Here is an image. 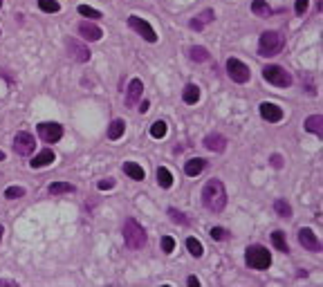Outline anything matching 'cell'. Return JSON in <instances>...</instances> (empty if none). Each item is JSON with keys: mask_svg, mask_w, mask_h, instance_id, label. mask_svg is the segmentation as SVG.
Segmentation results:
<instances>
[{"mask_svg": "<svg viewBox=\"0 0 323 287\" xmlns=\"http://www.w3.org/2000/svg\"><path fill=\"white\" fill-rule=\"evenodd\" d=\"M202 202L213 213H220L227 207V191L220 180H209L202 189Z\"/></svg>", "mask_w": 323, "mask_h": 287, "instance_id": "6da1fadb", "label": "cell"}, {"mask_svg": "<svg viewBox=\"0 0 323 287\" xmlns=\"http://www.w3.org/2000/svg\"><path fill=\"white\" fill-rule=\"evenodd\" d=\"M124 240H126V247L128 249H144L146 247V240H148V236H146V229L139 224L135 218H128L126 224H124Z\"/></svg>", "mask_w": 323, "mask_h": 287, "instance_id": "7a4b0ae2", "label": "cell"}, {"mask_svg": "<svg viewBox=\"0 0 323 287\" xmlns=\"http://www.w3.org/2000/svg\"><path fill=\"white\" fill-rule=\"evenodd\" d=\"M245 263L252 269H267L272 265V254L263 247V244H252L245 252Z\"/></svg>", "mask_w": 323, "mask_h": 287, "instance_id": "3957f363", "label": "cell"}, {"mask_svg": "<svg viewBox=\"0 0 323 287\" xmlns=\"http://www.w3.org/2000/svg\"><path fill=\"white\" fill-rule=\"evenodd\" d=\"M285 45V38L280 32H265L258 38V54L260 56H276Z\"/></svg>", "mask_w": 323, "mask_h": 287, "instance_id": "277c9868", "label": "cell"}, {"mask_svg": "<svg viewBox=\"0 0 323 287\" xmlns=\"http://www.w3.org/2000/svg\"><path fill=\"white\" fill-rule=\"evenodd\" d=\"M263 79L267 81L269 86H276V88H290L292 86V74L280 65H267L263 70Z\"/></svg>", "mask_w": 323, "mask_h": 287, "instance_id": "5b68a950", "label": "cell"}, {"mask_svg": "<svg viewBox=\"0 0 323 287\" xmlns=\"http://www.w3.org/2000/svg\"><path fill=\"white\" fill-rule=\"evenodd\" d=\"M38 137L43 139L45 144H56L61 137H63V128L59 126V124H54V121H43V124H38Z\"/></svg>", "mask_w": 323, "mask_h": 287, "instance_id": "8992f818", "label": "cell"}, {"mask_svg": "<svg viewBox=\"0 0 323 287\" xmlns=\"http://www.w3.org/2000/svg\"><path fill=\"white\" fill-rule=\"evenodd\" d=\"M227 74H229V79L231 81H236V83H247L249 81V67L243 63V61H238V59H229L227 61Z\"/></svg>", "mask_w": 323, "mask_h": 287, "instance_id": "52a82bcc", "label": "cell"}, {"mask_svg": "<svg viewBox=\"0 0 323 287\" xmlns=\"http://www.w3.org/2000/svg\"><path fill=\"white\" fill-rule=\"evenodd\" d=\"M128 27L135 29V32L142 36V38L148 40V43H157V34H155V29L139 16H128Z\"/></svg>", "mask_w": 323, "mask_h": 287, "instance_id": "ba28073f", "label": "cell"}, {"mask_svg": "<svg viewBox=\"0 0 323 287\" xmlns=\"http://www.w3.org/2000/svg\"><path fill=\"white\" fill-rule=\"evenodd\" d=\"M34 148H36V142H34V137L29 133H18L16 137H14V153L20 155V157L32 155Z\"/></svg>", "mask_w": 323, "mask_h": 287, "instance_id": "9c48e42d", "label": "cell"}, {"mask_svg": "<svg viewBox=\"0 0 323 287\" xmlns=\"http://www.w3.org/2000/svg\"><path fill=\"white\" fill-rule=\"evenodd\" d=\"M67 54H70L76 63H88V61H90V50L83 43H79V40H72V38L67 40Z\"/></svg>", "mask_w": 323, "mask_h": 287, "instance_id": "30bf717a", "label": "cell"}, {"mask_svg": "<svg viewBox=\"0 0 323 287\" xmlns=\"http://www.w3.org/2000/svg\"><path fill=\"white\" fill-rule=\"evenodd\" d=\"M79 34L86 40H92V43H95V40H101V36H103L101 27L95 25V23H90V20H83V23H79Z\"/></svg>", "mask_w": 323, "mask_h": 287, "instance_id": "8fae6325", "label": "cell"}, {"mask_svg": "<svg viewBox=\"0 0 323 287\" xmlns=\"http://www.w3.org/2000/svg\"><path fill=\"white\" fill-rule=\"evenodd\" d=\"M299 242L303 244L307 252H321V242L310 229H301L299 231Z\"/></svg>", "mask_w": 323, "mask_h": 287, "instance_id": "7c38bea8", "label": "cell"}, {"mask_svg": "<svg viewBox=\"0 0 323 287\" xmlns=\"http://www.w3.org/2000/svg\"><path fill=\"white\" fill-rule=\"evenodd\" d=\"M260 117L265 119V121H280L283 119V110H280V106H276V103H263L260 106Z\"/></svg>", "mask_w": 323, "mask_h": 287, "instance_id": "4fadbf2b", "label": "cell"}, {"mask_svg": "<svg viewBox=\"0 0 323 287\" xmlns=\"http://www.w3.org/2000/svg\"><path fill=\"white\" fill-rule=\"evenodd\" d=\"M213 18H216V14H213V9H205V12H202V14H197L195 18H191L189 27L193 29V32H202V29H205V27L211 23Z\"/></svg>", "mask_w": 323, "mask_h": 287, "instance_id": "5bb4252c", "label": "cell"}, {"mask_svg": "<svg viewBox=\"0 0 323 287\" xmlns=\"http://www.w3.org/2000/svg\"><path fill=\"white\" fill-rule=\"evenodd\" d=\"M142 92H144V83L139 81V79H133L130 81V86H128V92H126V106H135V103L142 99Z\"/></svg>", "mask_w": 323, "mask_h": 287, "instance_id": "9a60e30c", "label": "cell"}, {"mask_svg": "<svg viewBox=\"0 0 323 287\" xmlns=\"http://www.w3.org/2000/svg\"><path fill=\"white\" fill-rule=\"evenodd\" d=\"M205 146L209 150H213V153H222V150L227 148V139L222 137V135H218V133H211V135H207V137H205Z\"/></svg>", "mask_w": 323, "mask_h": 287, "instance_id": "2e32d148", "label": "cell"}, {"mask_svg": "<svg viewBox=\"0 0 323 287\" xmlns=\"http://www.w3.org/2000/svg\"><path fill=\"white\" fill-rule=\"evenodd\" d=\"M303 128L307 130V133H314L316 137H323V117L321 114H312V117H307Z\"/></svg>", "mask_w": 323, "mask_h": 287, "instance_id": "e0dca14e", "label": "cell"}, {"mask_svg": "<svg viewBox=\"0 0 323 287\" xmlns=\"http://www.w3.org/2000/svg\"><path fill=\"white\" fill-rule=\"evenodd\" d=\"M205 169H207V161L202 159V157H193V159H189L184 164V173L189 175V177H197Z\"/></svg>", "mask_w": 323, "mask_h": 287, "instance_id": "ac0fdd59", "label": "cell"}, {"mask_svg": "<svg viewBox=\"0 0 323 287\" xmlns=\"http://www.w3.org/2000/svg\"><path fill=\"white\" fill-rule=\"evenodd\" d=\"M52 161H54V150L45 148V150H41V153L32 159V169H43V166H50Z\"/></svg>", "mask_w": 323, "mask_h": 287, "instance_id": "d6986e66", "label": "cell"}, {"mask_svg": "<svg viewBox=\"0 0 323 287\" xmlns=\"http://www.w3.org/2000/svg\"><path fill=\"white\" fill-rule=\"evenodd\" d=\"M182 99H184V103H189V106H195V103L200 101V88L189 83V86L184 88V92H182Z\"/></svg>", "mask_w": 323, "mask_h": 287, "instance_id": "ffe728a7", "label": "cell"}, {"mask_svg": "<svg viewBox=\"0 0 323 287\" xmlns=\"http://www.w3.org/2000/svg\"><path fill=\"white\" fill-rule=\"evenodd\" d=\"M124 173L128 177H133V180H144L146 177V171L139 164H135V161H126V164H124Z\"/></svg>", "mask_w": 323, "mask_h": 287, "instance_id": "44dd1931", "label": "cell"}, {"mask_svg": "<svg viewBox=\"0 0 323 287\" xmlns=\"http://www.w3.org/2000/svg\"><path fill=\"white\" fill-rule=\"evenodd\" d=\"M124 130H126V124H124V119H114V121L108 126V139H119L124 135Z\"/></svg>", "mask_w": 323, "mask_h": 287, "instance_id": "7402d4cb", "label": "cell"}, {"mask_svg": "<svg viewBox=\"0 0 323 287\" xmlns=\"http://www.w3.org/2000/svg\"><path fill=\"white\" fill-rule=\"evenodd\" d=\"M252 12L256 14V16H260V18H269V16H272V7H269L265 0H254V3H252Z\"/></svg>", "mask_w": 323, "mask_h": 287, "instance_id": "603a6c76", "label": "cell"}, {"mask_svg": "<svg viewBox=\"0 0 323 287\" xmlns=\"http://www.w3.org/2000/svg\"><path fill=\"white\" fill-rule=\"evenodd\" d=\"M272 244L278 249V252L290 254V244H288V240H285V233L283 231H274L272 233Z\"/></svg>", "mask_w": 323, "mask_h": 287, "instance_id": "cb8c5ba5", "label": "cell"}, {"mask_svg": "<svg viewBox=\"0 0 323 287\" xmlns=\"http://www.w3.org/2000/svg\"><path fill=\"white\" fill-rule=\"evenodd\" d=\"M157 182L162 189H171V184H173V175H171L169 169H164V166H159L157 169Z\"/></svg>", "mask_w": 323, "mask_h": 287, "instance_id": "d4e9b609", "label": "cell"}, {"mask_svg": "<svg viewBox=\"0 0 323 287\" xmlns=\"http://www.w3.org/2000/svg\"><path fill=\"white\" fill-rule=\"evenodd\" d=\"M189 54H191V61H195V63H205V61H209V50L200 48V45H193Z\"/></svg>", "mask_w": 323, "mask_h": 287, "instance_id": "484cf974", "label": "cell"}, {"mask_svg": "<svg viewBox=\"0 0 323 287\" xmlns=\"http://www.w3.org/2000/svg\"><path fill=\"white\" fill-rule=\"evenodd\" d=\"M50 193H52V195H63V193H74V186L67 184V182H54V184H50Z\"/></svg>", "mask_w": 323, "mask_h": 287, "instance_id": "4316f807", "label": "cell"}, {"mask_svg": "<svg viewBox=\"0 0 323 287\" xmlns=\"http://www.w3.org/2000/svg\"><path fill=\"white\" fill-rule=\"evenodd\" d=\"M274 211L278 213L280 218H290L292 216V207H290V202H285V200H276L274 202Z\"/></svg>", "mask_w": 323, "mask_h": 287, "instance_id": "83f0119b", "label": "cell"}, {"mask_svg": "<svg viewBox=\"0 0 323 287\" xmlns=\"http://www.w3.org/2000/svg\"><path fill=\"white\" fill-rule=\"evenodd\" d=\"M186 249L191 252V256H193V258H200L202 252H205V249H202V242H200V240H195V238H189V240H186Z\"/></svg>", "mask_w": 323, "mask_h": 287, "instance_id": "f1b7e54d", "label": "cell"}, {"mask_svg": "<svg viewBox=\"0 0 323 287\" xmlns=\"http://www.w3.org/2000/svg\"><path fill=\"white\" fill-rule=\"evenodd\" d=\"M38 9H43L45 14H56L61 9V5L56 0H38Z\"/></svg>", "mask_w": 323, "mask_h": 287, "instance_id": "f546056e", "label": "cell"}, {"mask_svg": "<svg viewBox=\"0 0 323 287\" xmlns=\"http://www.w3.org/2000/svg\"><path fill=\"white\" fill-rule=\"evenodd\" d=\"M166 130H169V126H166V121H155L153 126H150V137L162 139V137L166 135Z\"/></svg>", "mask_w": 323, "mask_h": 287, "instance_id": "4dcf8cb0", "label": "cell"}, {"mask_svg": "<svg viewBox=\"0 0 323 287\" xmlns=\"http://www.w3.org/2000/svg\"><path fill=\"white\" fill-rule=\"evenodd\" d=\"M169 216H171V220H173L175 224H189L186 216L182 211H178V209H169Z\"/></svg>", "mask_w": 323, "mask_h": 287, "instance_id": "1f68e13d", "label": "cell"}, {"mask_svg": "<svg viewBox=\"0 0 323 287\" xmlns=\"http://www.w3.org/2000/svg\"><path fill=\"white\" fill-rule=\"evenodd\" d=\"M79 14H81V16H86V18H101V12H97V9L88 7V5H81V7H79Z\"/></svg>", "mask_w": 323, "mask_h": 287, "instance_id": "d6a6232c", "label": "cell"}, {"mask_svg": "<svg viewBox=\"0 0 323 287\" xmlns=\"http://www.w3.org/2000/svg\"><path fill=\"white\" fill-rule=\"evenodd\" d=\"M25 195V189L23 186H9L7 191H5V197L7 200H14V197H23Z\"/></svg>", "mask_w": 323, "mask_h": 287, "instance_id": "836d02e7", "label": "cell"}, {"mask_svg": "<svg viewBox=\"0 0 323 287\" xmlns=\"http://www.w3.org/2000/svg\"><path fill=\"white\" fill-rule=\"evenodd\" d=\"M173 249H175V240H173V238H171V236H164V238H162V252H164V254H171Z\"/></svg>", "mask_w": 323, "mask_h": 287, "instance_id": "e575fe53", "label": "cell"}, {"mask_svg": "<svg viewBox=\"0 0 323 287\" xmlns=\"http://www.w3.org/2000/svg\"><path fill=\"white\" fill-rule=\"evenodd\" d=\"M211 238L213 240H227L229 238V231H227V229H222V227H213L211 229Z\"/></svg>", "mask_w": 323, "mask_h": 287, "instance_id": "d590c367", "label": "cell"}, {"mask_svg": "<svg viewBox=\"0 0 323 287\" xmlns=\"http://www.w3.org/2000/svg\"><path fill=\"white\" fill-rule=\"evenodd\" d=\"M307 7H310V0H296V16H303L307 12Z\"/></svg>", "mask_w": 323, "mask_h": 287, "instance_id": "8d00e7d4", "label": "cell"}, {"mask_svg": "<svg viewBox=\"0 0 323 287\" xmlns=\"http://www.w3.org/2000/svg\"><path fill=\"white\" fill-rule=\"evenodd\" d=\"M112 186H114L112 177H103V180L99 182V189H101V191H108V189H112Z\"/></svg>", "mask_w": 323, "mask_h": 287, "instance_id": "74e56055", "label": "cell"}, {"mask_svg": "<svg viewBox=\"0 0 323 287\" xmlns=\"http://www.w3.org/2000/svg\"><path fill=\"white\" fill-rule=\"evenodd\" d=\"M269 161H272L274 169H283V157H280V155H272V159H269Z\"/></svg>", "mask_w": 323, "mask_h": 287, "instance_id": "f35d334b", "label": "cell"}, {"mask_svg": "<svg viewBox=\"0 0 323 287\" xmlns=\"http://www.w3.org/2000/svg\"><path fill=\"white\" fill-rule=\"evenodd\" d=\"M186 283H189L191 287H197V285H200V280H197L195 276H189V280H186Z\"/></svg>", "mask_w": 323, "mask_h": 287, "instance_id": "ab89813d", "label": "cell"}, {"mask_svg": "<svg viewBox=\"0 0 323 287\" xmlns=\"http://www.w3.org/2000/svg\"><path fill=\"white\" fill-rule=\"evenodd\" d=\"M148 110V101H142V106H139V112H146Z\"/></svg>", "mask_w": 323, "mask_h": 287, "instance_id": "60d3db41", "label": "cell"}, {"mask_svg": "<svg viewBox=\"0 0 323 287\" xmlns=\"http://www.w3.org/2000/svg\"><path fill=\"white\" fill-rule=\"evenodd\" d=\"M0 285H14V283H12V280H3V278H0Z\"/></svg>", "mask_w": 323, "mask_h": 287, "instance_id": "b9f144b4", "label": "cell"}, {"mask_svg": "<svg viewBox=\"0 0 323 287\" xmlns=\"http://www.w3.org/2000/svg\"><path fill=\"white\" fill-rule=\"evenodd\" d=\"M3 236H5V229H3V224H0V240H3Z\"/></svg>", "mask_w": 323, "mask_h": 287, "instance_id": "7bdbcfd3", "label": "cell"}, {"mask_svg": "<svg viewBox=\"0 0 323 287\" xmlns=\"http://www.w3.org/2000/svg\"><path fill=\"white\" fill-rule=\"evenodd\" d=\"M0 159H5V153H3V150H0Z\"/></svg>", "mask_w": 323, "mask_h": 287, "instance_id": "ee69618b", "label": "cell"}, {"mask_svg": "<svg viewBox=\"0 0 323 287\" xmlns=\"http://www.w3.org/2000/svg\"><path fill=\"white\" fill-rule=\"evenodd\" d=\"M0 7H3V0H0Z\"/></svg>", "mask_w": 323, "mask_h": 287, "instance_id": "f6af8a7d", "label": "cell"}]
</instances>
